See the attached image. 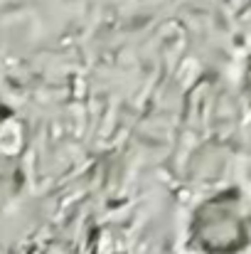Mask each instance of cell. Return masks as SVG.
<instances>
[{
  "mask_svg": "<svg viewBox=\"0 0 251 254\" xmlns=\"http://www.w3.org/2000/svg\"><path fill=\"white\" fill-rule=\"evenodd\" d=\"M251 225L237 192L207 200L192 217L190 240L204 254H234L249 245Z\"/></svg>",
  "mask_w": 251,
  "mask_h": 254,
  "instance_id": "obj_1",
  "label": "cell"
},
{
  "mask_svg": "<svg viewBox=\"0 0 251 254\" xmlns=\"http://www.w3.org/2000/svg\"><path fill=\"white\" fill-rule=\"evenodd\" d=\"M247 96L251 101V60H249V67H247Z\"/></svg>",
  "mask_w": 251,
  "mask_h": 254,
  "instance_id": "obj_2",
  "label": "cell"
}]
</instances>
